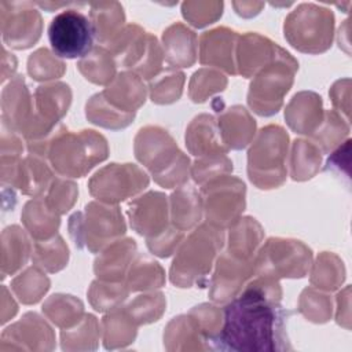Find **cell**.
I'll return each mask as SVG.
<instances>
[{"label": "cell", "mask_w": 352, "mask_h": 352, "mask_svg": "<svg viewBox=\"0 0 352 352\" xmlns=\"http://www.w3.org/2000/svg\"><path fill=\"white\" fill-rule=\"evenodd\" d=\"M282 290L274 278L250 280L223 309L220 333L212 340L213 351L272 352L290 351L286 323L290 311L280 305Z\"/></svg>", "instance_id": "obj_1"}, {"label": "cell", "mask_w": 352, "mask_h": 352, "mask_svg": "<svg viewBox=\"0 0 352 352\" xmlns=\"http://www.w3.org/2000/svg\"><path fill=\"white\" fill-rule=\"evenodd\" d=\"M99 323L94 315H84L82 319L69 327L62 329L60 342L63 351H92L99 341Z\"/></svg>", "instance_id": "obj_31"}, {"label": "cell", "mask_w": 352, "mask_h": 352, "mask_svg": "<svg viewBox=\"0 0 352 352\" xmlns=\"http://www.w3.org/2000/svg\"><path fill=\"white\" fill-rule=\"evenodd\" d=\"M22 220L29 234L37 241L52 238L59 227V216L45 202L36 198L29 201L22 212Z\"/></svg>", "instance_id": "obj_29"}, {"label": "cell", "mask_w": 352, "mask_h": 352, "mask_svg": "<svg viewBox=\"0 0 352 352\" xmlns=\"http://www.w3.org/2000/svg\"><path fill=\"white\" fill-rule=\"evenodd\" d=\"M1 106L3 122L16 133L23 135L33 118L34 103L29 95L22 76L14 77L3 89Z\"/></svg>", "instance_id": "obj_16"}, {"label": "cell", "mask_w": 352, "mask_h": 352, "mask_svg": "<svg viewBox=\"0 0 352 352\" xmlns=\"http://www.w3.org/2000/svg\"><path fill=\"white\" fill-rule=\"evenodd\" d=\"M135 154L162 187H179L188 179V158L177 148L168 131L160 126H146L139 131Z\"/></svg>", "instance_id": "obj_2"}, {"label": "cell", "mask_w": 352, "mask_h": 352, "mask_svg": "<svg viewBox=\"0 0 352 352\" xmlns=\"http://www.w3.org/2000/svg\"><path fill=\"white\" fill-rule=\"evenodd\" d=\"M3 40L7 45L23 50L40 37L41 19L34 10L10 12V22H3Z\"/></svg>", "instance_id": "obj_25"}, {"label": "cell", "mask_w": 352, "mask_h": 352, "mask_svg": "<svg viewBox=\"0 0 352 352\" xmlns=\"http://www.w3.org/2000/svg\"><path fill=\"white\" fill-rule=\"evenodd\" d=\"M164 308L165 300L161 293L138 296L129 305L125 307L126 312L132 316L136 324H144L158 320V318L164 312Z\"/></svg>", "instance_id": "obj_41"}, {"label": "cell", "mask_w": 352, "mask_h": 352, "mask_svg": "<svg viewBox=\"0 0 352 352\" xmlns=\"http://www.w3.org/2000/svg\"><path fill=\"white\" fill-rule=\"evenodd\" d=\"M236 38L238 34L226 28H219L202 34L201 63L221 67L230 74H236V65L234 63V45L236 44Z\"/></svg>", "instance_id": "obj_17"}, {"label": "cell", "mask_w": 352, "mask_h": 352, "mask_svg": "<svg viewBox=\"0 0 352 352\" xmlns=\"http://www.w3.org/2000/svg\"><path fill=\"white\" fill-rule=\"evenodd\" d=\"M312 252L300 241L271 238L254 258V274L268 278H301L308 272Z\"/></svg>", "instance_id": "obj_8"}, {"label": "cell", "mask_w": 352, "mask_h": 352, "mask_svg": "<svg viewBox=\"0 0 352 352\" xmlns=\"http://www.w3.org/2000/svg\"><path fill=\"white\" fill-rule=\"evenodd\" d=\"M148 184L147 175L133 164H110L89 180V191L98 199L117 204L142 191Z\"/></svg>", "instance_id": "obj_12"}, {"label": "cell", "mask_w": 352, "mask_h": 352, "mask_svg": "<svg viewBox=\"0 0 352 352\" xmlns=\"http://www.w3.org/2000/svg\"><path fill=\"white\" fill-rule=\"evenodd\" d=\"M202 205L204 202L199 191L188 184L180 186L170 195L172 224L183 232L192 228L201 219Z\"/></svg>", "instance_id": "obj_26"}, {"label": "cell", "mask_w": 352, "mask_h": 352, "mask_svg": "<svg viewBox=\"0 0 352 352\" xmlns=\"http://www.w3.org/2000/svg\"><path fill=\"white\" fill-rule=\"evenodd\" d=\"M263 238L260 224L252 217H242L230 226L228 253L236 258L250 261Z\"/></svg>", "instance_id": "obj_28"}, {"label": "cell", "mask_w": 352, "mask_h": 352, "mask_svg": "<svg viewBox=\"0 0 352 352\" xmlns=\"http://www.w3.org/2000/svg\"><path fill=\"white\" fill-rule=\"evenodd\" d=\"M107 153L106 139L95 131L73 133L59 126L51 140L48 158L58 173L81 177L98 162L106 160Z\"/></svg>", "instance_id": "obj_4"}, {"label": "cell", "mask_w": 352, "mask_h": 352, "mask_svg": "<svg viewBox=\"0 0 352 352\" xmlns=\"http://www.w3.org/2000/svg\"><path fill=\"white\" fill-rule=\"evenodd\" d=\"M28 72L34 80H50L60 77L65 72V65L54 58L47 48H41L29 56Z\"/></svg>", "instance_id": "obj_45"}, {"label": "cell", "mask_w": 352, "mask_h": 352, "mask_svg": "<svg viewBox=\"0 0 352 352\" xmlns=\"http://www.w3.org/2000/svg\"><path fill=\"white\" fill-rule=\"evenodd\" d=\"M224 242L223 228L209 223L197 227L180 245L170 267V282L179 287H204L213 258Z\"/></svg>", "instance_id": "obj_3"}, {"label": "cell", "mask_w": 352, "mask_h": 352, "mask_svg": "<svg viewBox=\"0 0 352 352\" xmlns=\"http://www.w3.org/2000/svg\"><path fill=\"white\" fill-rule=\"evenodd\" d=\"M135 253L136 243L131 238L109 243L107 249L95 260L94 270L96 276L107 282H122Z\"/></svg>", "instance_id": "obj_20"}, {"label": "cell", "mask_w": 352, "mask_h": 352, "mask_svg": "<svg viewBox=\"0 0 352 352\" xmlns=\"http://www.w3.org/2000/svg\"><path fill=\"white\" fill-rule=\"evenodd\" d=\"M69 257L67 246L59 235H54L51 239L37 241L33 250V261L37 267L48 271L56 272L62 270Z\"/></svg>", "instance_id": "obj_37"}, {"label": "cell", "mask_w": 352, "mask_h": 352, "mask_svg": "<svg viewBox=\"0 0 352 352\" xmlns=\"http://www.w3.org/2000/svg\"><path fill=\"white\" fill-rule=\"evenodd\" d=\"M287 133L278 125L263 128L248 154V173L258 188H274L286 179Z\"/></svg>", "instance_id": "obj_5"}, {"label": "cell", "mask_w": 352, "mask_h": 352, "mask_svg": "<svg viewBox=\"0 0 352 352\" xmlns=\"http://www.w3.org/2000/svg\"><path fill=\"white\" fill-rule=\"evenodd\" d=\"M322 100L314 92L296 94L289 103L285 117L289 126L297 133L312 135L322 122Z\"/></svg>", "instance_id": "obj_21"}, {"label": "cell", "mask_w": 352, "mask_h": 352, "mask_svg": "<svg viewBox=\"0 0 352 352\" xmlns=\"http://www.w3.org/2000/svg\"><path fill=\"white\" fill-rule=\"evenodd\" d=\"M102 95L116 109L124 113H135L146 100V88L138 74L124 72L116 77Z\"/></svg>", "instance_id": "obj_23"}, {"label": "cell", "mask_w": 352, "mask_h": 352, "mask_svg": "<svg viewBox=\"0 0 352 352\" xmlns=\"http://www.w3.org/2000/svg\"><path fill=\"white\" fill-rule=\"evenodd\" d=\"M227 84L224 76L213 70H198L190 82V96L194 102H205L213 92L223 91Z\"/></svg>", "instance_id": "obj_46"}, {"label": "cell", "mask_w": 352, "mask_h": 352, "mask_svg": "<svg viewBox=\"0 0 352 352\" xmlns=\"http://www.w3.org/2000/svg\"><path fill=\"white\" fill-rule=\"evenodd\" d=\"M231 170L232 162L224 154H216L197 160L191 169V175L198 184H205L216 177L230 173Z\"/></svg>", "instance_id": "obj_44"}, {"label": "cell", "mask_w": 352, "mask_h": 352, "mask_svg": "<svg viewBox=\"0 0 352 352\" xmlns=\"http://www.w3.org/2000/svg\"><path fill=\"white\" fill-rule=\"evenodd\" d=\"M164 345L168 351L209 349L206 338L192 315L173 318L165 329Z\"/></svg>", "instance_id": "obj_22"}, {"label": "cell", "mask_w": 352, "mask_h": 352, "mask_svg": "<svg viewBox=\"0 0 352 352\" xmlns=\"http://www.w3.org/2000/svg\"><path fill=\"white\" fill-rule=\"evenodd\" d=\"M253 274L254 260H241L224 252L216 263V271L210 282V298L216 302H226L234 298Z\"/></svg>", "instance_id": "obj_14"}, {"label": "cell", "mask_w": 352, "mask_h": 352, "mask_svg": "<svg viewBox=\"0 0 352 352\" xmlns=\"http://www.w3.org/2000/svg\"><path fill=\"white\" fill-rule=\"evenodd\" d=\"M280 50V47L268 38L254 33H248L241 37L238 44L236 67H239V73L243 77H252L263 67L274 62L278 58Z\"/></svg>", "instance_id": "obj_18"}, {"label": "cell", "mask_w": 352, "mask_h": 352, "mask_svg": "<svg viewBox=\"0 0 352 352\" xmlns=\"http://www.w3.org/2000/svg\"><path fill=\"white\" fill-rule=\"evenodd\" d=\"M78 69L87 80L104 85L114 78L116 60L110 51L102 47H95L78 62Z\"/></svg>", "instance_id": "obj_35"}, {"label": "cell", "mask_w": 352, "mask_h": 352, "mask_svg": "<svg viewBox=\"0 0 352 352\" xmlns=\"http://www.w3.org/2000/svg\"><path fill=\"white\" fill-rule=\"evenodd\" d=\"M50 280L37 268H29L19 276H16L11 289L23 304H34L48 290Z\"/></svg>", "instance_id": "obj_40"}, {"label": "cell", "mask_w": 352, "mask_h": 352, "mask_svg": "<svg viewBox=\"0 0 352 352\" xmlns=\"http://www.w3.org/2000/svg\"><path fill=\"white\" fill-rule=\"evenodd\" d=\"M77 197L76 184L62 179H52L48 187V195L45 197L47 205L58 214L70 209Z\"/></svg>", "instance_id": "obj_48"}, {"label": "cell", "mask_w": 352, "mask_h": 352, "mask_svg": "<svg viewBox=\"0 0 352 352\" xmlns=\"http://www.w3.org/2000/svg\"><path fill=\"white\" fill-rule=\"evenodd\" d=\"M219 131L227 148L241 150L250 143L256 122L242 106H232L219 117Z\"/></svg>", "instance_id": "obj_24"}, {"label": "cell", "mask_w": 352, "mask_h": 352, "mask_svg": "<svg viewBox=\"0 0 352 352\" xmlns=\"http://www.w3.org/2000/svg\"><path fill=\"white\" fill-rule=\"evenodd\" d=\"M129 293L126 285L122 282H107V280H95L91 285L88 292L89 301L96 311H113L121 304Z\"/></svg>", "instance_id": "obj_39"}, {"label": "cell", "mask_w": 352, "mask_h": 352, "mask_svg": "<svg viewBox=\"0 0 352 352\" xmlns=\"http://www.w3.org/2000/svg\"><path fill=\"white\" fill-rule=\"evenodd\" d=\"M166 209V197L162 192H147L128 205L131 227L147 239L153 238L169 227Z\"/></svg>", "instance_id": "obj_15"}, {"label": "cell", "mask_w": 352, "mask_h": 352, "mask_svg": "<svg viewBox=\"0 0 352 352\" xmlns=\"http://www.w3.org/2000/svg\"><path fill=\"white\" fill-rule=\"evenodd\" d=\"M103 345L106 349L124 348L136 337V322L126 309H113L102 320Z\"/></svg>", "instance_id": "obj_30"}, {"label": "cell", "mask_w": 352, "mask_h": 352, "mask_svg": "<svg viewBox=\"0 0 352 352\" xmlns=\"http://www.w3.org/2000/svg\"><path fill=\"white\" fill-rule=\"evenodd\" d=\"M43 312L60 329H69L82 319V304L73 296L54 294L43 305Z\"/></svg>", "instance_id": "obj_34"}, {"label": "cell", "mask_w": 352, "mask_h": 352, "mask_svg": "<svg viewBox=\"0 0 352 352\" xmlns=\"http://www.w3.org/2000/svg\"><path fill=\"white\" fill-rule=\"evenodd\" d=\"M298 69L297 60L285 50L278 58L263 67L250 84L248 102L260 116H272L282 106L283 96L293 84V76Z\"/></svg>", "instance_id": "obj_7"}, {"label": "cell", "mask_w": 352, "mask_h": 352, "mask_svg": "<svg viewBox=\"0 0 352 352\" xmlns=\"http://www.w3.org/2000/svg\"><path fill=\"white\" fill-rule=\"evenodd\" d=\"M245 191L243 182L227 175L202 184L199 192L208 223L224 228L236 221L245 208Z\"/></svg>", "instance_id": "obj_11"}, {"label": "cell", "mask_w": 352, "mask_h": 352, "mask_svg": "<svg viewBox=\"0 0 352 352\" xmlns=\"http://www.w3.org/2000/svg\"><path fill=\"white\" fill-rule=\"evenodd\" d=\"M166 62L176 67H188L195 62V34L183 25H173L164 32Z\"/></svg>", "instance_id": "obj_27"}, {"label": "cell", "mask_w": 352, "mask_h": 352, "mask_svg": "<svg viewBox=\"0 0 352 352\" xmlns=\"http://www.w3.org/2000/svg\"><path fill=\"white\" fill-rule=\"evenodd\" d=\"M184 82V74L182 72L168 70L166 73L157 76L155 81H151V100L155 103H172L180 98Z\"/></svg>", "instance_id": "obj_42"}, {"label": "cell", "mask_w": 352, "mask_h": 352, "mask_svg": "<svg viewBox=\"0 0 352 352\" xmlns=\"http://www.w3.org/2000/svg\"><path fill=\"white\" fill-rule=\"evenodd\" d=\"M302 4L285 22V37L289 43L309 54L326 51L333 38V14L327 10Z\"/></svg>", "instance_id": "obj_10"}, {"label": "cell", "mask_w": 352, "mask_h": 352, "mask_svg": "<svg viewBox=\"0 0 352 352\" xmlns=\"http://www.w3.org/2000/svg\"><path fill=\"white\" fill-rule=\"evenodd\" d=\"M182 238H183V231H180L175 226H172V227H168L161 234H158L153 238H148L147 246L154 254H157L160 257H168L176 249V246Z\"/></svg>", "instance_id": "obj_49"}, {"label": "cell", "mask_w": 352, "mask_h": 352, "mask_svg": "<svg viewBox=\"0 0 352 352\" xmlns=\"http://www.w3.org/2000/svg\"><path fill=\"white\" fill-rule=\"evenodd\" d=\"M348 131V125H344L342 120L334 111H326V117L311 136L318 143V147H322L320 151L327 153L342 140V133L346 135Z\"/></svg>", "instance_id": "obj_43"}, {"label": "cell", "mask_w": 352, "mask_h": 352, "mask_svg": "<svg viewBox=\"0 0 352 352\" xmlns=\"http://www.w3.org/2000/svg\"><path fill=\"white\" fill-rule=\"evenodd\" d=\"M164 272L157 261L150 260L146 256L138 254L136 260H132L131 270L128 272L126 286L129 290H146L162 286Z\"/></svg>", "instance_id": "obj_36"}, {"label": "cell", "mask_w": 352, "mask_h": 352, "mask_svg": "<svg viewBox=\"0 0 352 352\" xmlns=\"http://www.w3.org/2000/svg\"><path fill=\"white\" fill-rule=\"evenodd\" d=\"M300 311L308 320L323 323L327 322L331 315V302H329L327 296L316 293L312 289H305L301 294Z\"/></svg>", "instance_id": "obj_47"}, {"label": "cell", "mask_w": 352, "mask_h": 352, "mask_svg": "<svg viewBox=\"0 0 352 352\" xmlns=\"http://www.w3.org/2000/svg\"><path fill=\"white\" fill-rule=\"evenodd\" d=\"M292 177L294 180H305L312 177L320 165V150L307 140H296L292 151Z\"/></svg>", "instance_id": "obj_38"}, {"label": "cell", "mask_w": 352, "mask_h": 352, "mask_svg": "<svg viewBox=\"0 0 352 352\" xmlns=\"http://www.w3.org/2000/svg\"><path fill=\"white\" fill-rule=\"evenodd\" d=\"M70 235L78 248L95 253L125 232L120 208L111 204L89 202L84 212H77L69 221Z\"/></svg>", "instance_id": "obj_6"}, {"label": "cell", "mask_w": 352, "mask_h": 352, "mask_svg": "<svg viewBox=\"0 0 352 352\" xmlns=\"http://www.w3.org/2000/svg\"><path fill=\"white\" fill-rule=\"evenodd\" d=\"M55 346L52 329L34 312L7 327L1 333L0 351H51Z\"/></svg>", "instance_id": "obj_13"}, {"label": "cell", "mask_w": 352, "mask_h": 352, "mask_svg": "<svg viewBox=\"0 0 352 352\" xmlns=\"http://www.w3.org/2000/svg\"><path fill=\"white\" fill-rule=\"evenodd\" d=\"M186 144L194 155L226 154L227 146L223 143L219 125L209 114H201L192 120L186 132Z\"/></svg>", "instance_id": "obj_19"}, {"label": "cell", "mask_w": 352, "mask_h": 352, "mask_svg": "<svg viewBox=\"0 0 352 352\" xmlns=\"http://www.w3.org/2000/svg\"><path fill=\"white\" fill-rule=\"evenodd\" d=\"M30 253V243L18 226H11L3 232V276L14 274L23 267Z\"/></svg>", "instance_id": "obj_32"}, {"label": "cell", "mask_w": 352, "mask_h": 352, "mask_svg": "<svg viewBox=\"0 0 352 352\" xmlns=\"http://www.w3.org/2000/svg\"><path fill=\"white\" fill-rule=\"evenodd\" d=\"M87 117L91 122L110 128L120 129L129 125L135 117V113H124L110 104L104 96L100 94L94 95L87 102Z\"/></svg>", "instance_id": "obj_33"}, {"label": "cell", "mask_w": 352, "mask_h": 352, "mask_svg": "<svg viewBox=\"0 0 352 352\" xmlns=\"http://www.w3.org/2000/svg\"><path fill=\"white\" fill-rule=\"evenodd\" d=\"M95 29L91 18L69 8L56 14L48 26V40L55 55L74 59L87 56L94 48Z\"/></svg>", "instance_id": "obj_9"}]
</instances>
